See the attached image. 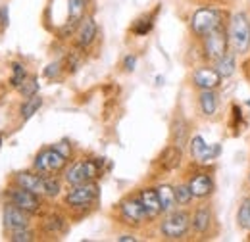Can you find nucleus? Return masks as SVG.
<instances>
[{
  "label": "nucleus",
  "mask_w": 250,
  "mask_h": 242,
  "mask_svg": "<svg viewBox=\"0 0 250 242\" xmlns=\"http://www.w3.org/2000/svg\"><path fill=\"white\" fill-rule=\"evenodd\" d=\"M42 231L50 237H56V235H62L65 231V219L62 215H48L44 221H42Z\"/></svg>",
  "instance_id": "obj_25"
},
{
  "label": "nucleus",
  "mask_w": 250,
  "mask_h": 242,
  "mask_svg": "<svg viewBox=\"0 0 250 242\" xmlns=\"http://www.w3.org/2000/svg\"><path fill=\"white\" fill-rule=\"evenodd\" d=\"M10 25V10L8 6H0V29L4 31Z\"/></svg>",
  "instance_id": "obj_35"
},
{
  "label": "nucleus",
  "mask_w": 250,
  "mask_h": 242,
  "mask_svg": "<svg viewBox=\"0 0 250 242\" xmlns=\"http://www.w3.org/2000/svg\"><path fill=\"white\" fill-rule=\"evenodd\" d=\"M62 192V181L58 175H44V196L56 198Z\"/></svg>",
  "instance_id": "obj_27"
},
{
  "label": "nucleus",
  "mask_w": 250,
  "mask_h": 242,
  "mask_svg": "<svg viewBox=\"0 0 250 242\" xmlns=\"http://www.w3.org/2000/svg\"><path fill=\"white\" fill-rule=\"evenodd\" d=\"M223 18H225L223 12L216 8H200L190 18V29L198 39H204L210 33L223 27Z\"/></svg>",
  "instance_id": "obj_2"
},
{
  "label": "nucleus",
  "mask_w": 250,
  "mask_h": 242,
  "mask_svg": "<svg viewBox=\"0 0 250 242\" xmlns=\"http://www.w3.org/2000/svg\"><path fill=\"white\" fill-rule=\"evenodd\" d=\"M188 150L194 161L198 163H210L212 160H216L219 156V144H206V141L200 135H194L188 142Z\"/></svg>",
  "instance_id": "obj_10"
},
{
  "label": "nucleus",
  "mask_w": 250,
  "mask_h": 242,
  "mask_svg": "<svg viewBox=\"0 0 250 242\" xmlns=\"http://www.w3.org/2000/svg\"><path fill=\"white\" fill-rule=\"evenodd\" d=\"M160 167L164 171H173L181 165V160H183V152H181V146L177 144H171L167 148H164V152L160 154Z\"/></svg>",
  "instance_id": "obj_18"
},
{
  "label": "nucleus",
  "mask_w": 250,
  "mask_h": 242,
  "mask_svg": "<svg viewBox=\"0 0 250 242\" xmlns=\"http://www.w3.org/2000/svg\"><path fill=\"white\" fill-rule=\"evenodd\" d=\"M96 33H98V27H96V21L93 20V16H85L79 21L77 29H75V44H77V48H81V50L89 48L94 42V39H96Z\"/></svg>",
  "instance_id": "obj_14"
},
{
  "label": "nucleus",
  "mask_w": 250,
  "mask_h": 242,
  "mask_svg": "<svg viewBox=\"0 0 250 242\" xmlns=\"http://www.w3.org/2000/svg\"><path fill=\"white\" fill-rule=\"evenodd\" d=\"M139 200H141V204L145 206V210L148 213V219L152 221V219H156L162 212V206H160V198H158V190L156 188H141L139 190Z\"/></svg>",
  "instance_id": "obj_15"
},
{
  "label": "nucleus",
  "mask_w": 250,
  "mask_h": 242,
  "mask_svg": "<svg viewBox=\"0 0 250 242\" xmlns=\"http://www.w3.org/2000/svg\"><path fill=\"white\" fill-rule=\"evenodd\" d=\"M63 181L67 182L69 186L89 182V175H87L85 160H77V161H73V163L63 171Z\"/></svg>",
  "instance_id": "obj_17"
},
{
  "label": "nucleus",
  "mask_w": 250,
  "mask_h": 242,
  "mask_svg": "<svg viewBox=\"0 0 250 242\" xmlns=\"http://www.w3.org/2000/svg\"><path fill=\"white\" fill-rule=\"evenodd\" d=\"M118 242H137V237H133V235H122V237H118Z\"/></svg>",
  "instance_id": "obj_39"
},
{
  "label": "nucleus",
  "mask_w": 250,
  "mask_h": 242,
  "mask_svg": "<svg viewBox=\"0 0 250 242\" xmlns=\"http://www.w3.org/2000/svg\"><path fill=\"white\" fill-rule=\"evenodd\" d=\"M175 188V200H177V206H188L190 202H192V190H190V186L187 184H177V186H173Z\"/></svg>",
  "instance_id": "obj_29"
},
{
  "label": "nucleus",
  "mask_w": 250,
  "mask_h": 242,
  "mask_svg": "<svg viewBox=\"0 0 250 242\" xmlns=\"http://www.w3.org/2000/svg\"><path fill=\"white\" fill-rule=\"evenodd\" d=\"M188 229H190V215L187 212H179V210L166 213L164 221L160 223V233L167 241L183 239L188 233Z\"/></svg>",
  "instance_id": "obj_4"
},
{
  "label": "nucleus",
  "mask_w": 250,
  "mask_h": 242,
  "mask_svg": "<svg viewBox=\"0 0 250 242\" xmlns=\"http://www.w3.org/2000/svg\"><path fill=\"white\" fill-rule=\"evenodd\" d=\"M249 75H250V73H249Z\"/></svg>",
  "instance_id": "obj_43"
},
{
  "label": "nucleus",
  "mask_w": 250,
  "mask_h": 242,
  "mask_svg": "<svg viewBox=\"0 0 250 242\" xmlns=\"http://www.w3.org/2000/svg\"><path fill=\"white\" fill-rule=\"evenodd\" d=\"M221 79L223 77L219 75L216 67H206L204 65V67L194 69V73H192V83L200 91H216L221 85Z\"/></svg>",
  "instance_id": "obj_12"
},
{
  "label": "nucleus",
  "mask_w": 250,
  "mask_h": 242,
  "mask_svg": "<svg viewBox=\"0 0 250 242\" xmlns=\"http://www.w3.org/2000/svg\"><path fill=\"white\" fill-rule=\"evenodd\" d=\"M65 63H67V69H69V71H75V69L79 67V56H77V52H71V54L67 56Z\"/></svg>",
  "instance_id": "obj_36"
},
{
  "label": "nucleus",
  "mask_w": 250,
  "mask_h": 242,
  "mask_svg": "<svg viewBox=\"0 0 250 242\" xmlns=\"http://www.w3.org/2000/svg\"><path fill=\"white\" fill-rule=\"evenodd\" d=\"M35 239H37V235H35V231H31L29 227L8 233V241L10 242H33Z\"/></svg>",
  "instance_id": "obj_31"
},
{
  "label": "nucleus",
  "mask_w": 250,
  "mask_h": 242,
  "mask_svg": "<svg viewBox=\"0 0 250 242\" xmlns=\"http://www.w3.org/2000/svg\"><path fill=\"white\" fill-rule=\"evenodd\" d=\"M27 77H29V75H27L25 65L20 63V61H14V63H12V75H10V87H12V89H18Z\"/></svg>",
  "instance_id": "obj_26"
},
{
  "label": "nucleus",
  "mask_w": 250,
  "mask_h": 242,
  "mask_svg": "<svg viewBox=\"0 0 250 242\" xmlns=\"http://www.w3.org/2000/svg\"><path fill=\"white\" fill-rule=\"evenodd\" d=\"M237 223L241 229L250 231V198H245V202L241 204V208L237 212Z\"/></svg>",
  "instance_id": "obj_28"
},
{
  "label": "nucleus",
  "mask_w": 250,
  "mask_h": 242,
  "mask_svg": "<svg viewBox=\"0 0 250 242\" xmlns=\"http://www.w3.org/2000/svg\"><path fill=\"white\" fill-rule=\"evenodd\" d=\"M247 104H249V106H250V100H249V102H247Z\"/></svg>",
  "instance_id": "obj_41"
},
{
  "label": "nucleus",
  "mask_w": 250,
  "mask_h": 242,
  "mask_svg": "<svg viewBox=\"0 0 250 242\" xmlns=\"http://www.w3.org/2000/svg\"><path fill=\"white\" fill-rule=\"evenodd\" d=\"M229 44L235 54H245L250 48V20L245 12H239L229 21Z\"/></svg>",
  "instance_id": "obj_1"
},
{
  "label": "nucleus",
  "mask_w": 250,
  "mask_h": 242,
  "mask_svg": "<svg viewBox=\"0 0 250 242\" xmlns=\"http://www.w3.org/2000/svg\"><path fill=\"white\" fill-rule=\"evenodd\" d=\"M216 65V69H218V73L223 77V79H227V77H231L233 73H235V69H237V61H235V52H227L225 56H221L218 61H214Z\"/></svg>",
  "instance_id": "obj_22"
},
{
  "label": "nucleus",
  "mask_w": 250,
  "mask_h": 242,
  "mask_svg": "<svg viewBox=\"0 0 250 242\" xmlns=\"http://www.w3.org/2000/svg\"><path fill=\"white\" fill-rule=\"evenodd\" d=\"M156 190H158V198H160L162 212L164 213L173 212L175 206H177V200H175V188L169 186V184H160Z\"/></svg>",
  "instance_id": "obj_20"
},
{
  "label": "nucleus",
  "mask_w": 250,
  "mask_h": 242,
  "mask_svg": "<svg viewBox=\"0 0 250 242\" xmlns=\"http://www.w3.org/2000/svg\"><path fill=\"white\" fill-rule=\"evenodd\" d=\"M67 158H63L60 152L54 146H46L42 150H39V154L35 156L33 161V169L39 171L41 175H58L62 173L67 165Z\"/></svg>",
  "instance_id": "obj_3"
},
{
  "label": "nucleus",
  "mask_w": 250,
  "mask_h": 242,
  "mask_svg": "<svg viewBox=\"0 0 250 242\" xmlns=\"http://www.w3.org/2000/svg\"><path fill=\"white\" fill-rule=\"evenodd\" d=\"M120 215H122V219H124V223L127 225H143V223H146V221H150L148 219V213L145 210V206L141 204V200H139V196H129V198H125L120 202Z\"/></svg>",
  "instance_id": "obj_8"
},
{
  "label": "nucleus",
  "mask_w": 250,
  "mask_h": 242,
  "mask_svg": "<svg viewBox=\"0 0 250 242\" xmlns=\"http://www.w3.org/2000/svg\"><path fill=\"white\" fill-rule=\"evenodd\" d=\"M241 120H243V112H241V108L237 104H233V125H239Z\"/></svg>",
  "instance_id": "obj_38"
},
{
  "label": "nucleus",
  "mask_w": 250,
  "mask_h": 242,
  "mask_svg": "<svg viewBox=\"0 0 250 242\" xmlns=\"http://www.w3.org/2000/svg\"><path fill=\"white\" fill-rule=\"evenodd\" d=\"M98 194H100V188H98L96 181H89L71 186V190L65 194L63 202H65V206H69L73 210H83V208L93 206L98 200Z\"/></svg>",
  "instance_id": "obj_5"
},
{
  "label": "nucleus",
  "mask_w": 250,
  "mask_h": 242,
  "mask_svg": "<svg viewBox=\"0 0 250 242\" xmlns=\"http://www.w3.org/2000/svg\"><path fill=\"white\" fill-rule=\"evenodd\" d=\"M52 146L60 152L63 158L71 160V156H73V148H71V144H69L67 141H60V142H56V144H52Z\"/></svg>",
  "instance_id": "obj_34"
},
{
  "label": "nucleus",
  "mask_w": 250,
  "mask_h": 242,
  "mask_svg": "<svg viewBox=\"0 0 250 242\" xmlns=\"http://www.w3.org/2000/svg\"><path fill=\"white\" fill-rule=\"evenodd\" d=\"M249 181H250V175H249Z\"/></svg>",
  "instance_id": "obj_42"
},
{
  "label": "nucleus",
  "mask_w": 250,
  "mask_h": 242,
  "mask_svg": "<svg viewBox=\"0 0 250 242\" xmlns=\"http://www.w3.org/2000/svg\"><path fill=\"white\" fill-rule=\"evenodd\" d=\"M6 200H8L10 204H14V206L25 210L27 213H31V215L41 212V206H42L39 194H35L31 190H25V188H21V186H18V184H14V182H12V186L6 190Z\"/></svg>",
  "instance_id": "obj_6"
},
{
  "label": "nucleus",
  "mask_w": 250,
  "mask_h": 242,
  "mask_svg": "<svg viewBox=\"0 0 250 242\" xmlns=\"http://www.w3.org/2000/svg\"><path fill=\"white\" fill-rule=\"evenodd\" d=\"M158 10H160V8H156V10H154L152 14H148V16L139 18V20L133 23V27H131L133 35H137V37H145V35H148V33L152 31V27H154V18H156Z\"/></svg>",
  "instance_id": "obj_24"
},
{
  "label": "nucleus",
  "mask_w": 250,
  "mask_h": 242,
  "mask_svg": "<svg viewBox=\"0 0 250 242\" xmlns=\"http://www.w3.org/2000/svg\"><path fill=\"white\" fill-rule=\"evenodd\" d=\"M41 108H42V96L35 94L31 98H25V102L20 106V116H21L23 121H27V120H31Z\"/></svg>",
  "instance_id": "obj_23"
},
{
  "label": "nucleus",
  "mask_w": 250,
  "mask_h": 242,
  "mask_svg": "<svg viewBox=\"0 0 250 242\" xmlns=\"http://www.w3.org/2000/svg\"><path fill=\"white\" fill-rule=\"evenodd\" d=\"M198 104H200V112L204 116H214L218 112V94L214 91H202L198 96Z\"/></svg>",
  "instance_id": "obj_21"
},
{
  "label": "nucleus",
  "mask_w": 250,
  "mask_h": 242,
  "mask_svg": "<svg viewBox=\"0 0 250 242\" xmlns=\"http://www.w3.org/2000/svg\"><path fill=\"white\" fill-rule=\"evenodd\" d=\"M2 221H4V229L8 233L18 231V229H25L31 225V213H27L25 210L14 206V204H6L4 212H2Z\"/></svg>",
  "instance_id": "obj_9"
},
{
  "label": "nucleus",
  "mask_w": 250,
  "mask_h": 242,
  "mask_svg": "<svg viewBox=\"0 0 250 242\" xmlns=\"http://www.w3.org/2000/svg\"><path fill=\"white\" fill-rule=\"evenodd\" d=\"M188 186H190L194 198H206L214 192V181L208 173H194L188 181Z\"/></svg>",
  "instance_id": "obj_16"
},
{
  "label": "nucleus",
  "mask_w": 250,
  "mask_h": 242,
  "mask_svg": "<svg viewBox=\"0 0 250 242\" xmlns=\"http://www.w3.org/2000/svg\"><path fill=\"white\" fill-rule=\"evenodd\" d=\"M210 225H212V210H210V206H200L194 212V215L190 217V227L198 235H204V233H208Z\"/></svg>",
  "instance_id": "obj_19"
},
{
  "label": "nucleus",
  "mask_w": 250,
  "mask_h": 242,
  "mask_svg": "<svg viewBox=\"0 0 250 242\" xmlns=\"http://www.w3.org/2000/svg\"><path fill=\"white\" fill-rule=\"evenodd\" d=\"M20 94L23 98H31L35 94H39V79L37 77H27L20 87H18Z\"/></svg>",
  "instance_id": "obj_30"
},
{
  "label": "nucleus",
  "mask_w": 250,
  "mask_h": 242,
  "mask_svg": "<svg viewBox=\"0 0 250 242\" xmlns=\"http://www.w3.org/2000/svg\"><path fill=\"white\" fill-rule=\"evenodd\" d=\"M173 139L177 146H183L187 142V129H185V121H181V127L173 125Z\"/></svg>",
  "instance_id": "obj_32"
},
{
  "label": "nucleus",
  "mask_w": 250,
  "mask_h": 242,
  "mask_svg": "<svg viewBox=\"0 0 250 242\" xmlns=\"http://www.w3.org/2000/svg\"><path fill=\"white\" fill-rule=\"evenodd\" d=\"M135 65H137V56H135V54L125 56V60H124V69H125V71H133V69H135Z\"/></svg>",
  "instance_id": "obj_37"
},
{
  "label": "nucleus",
  "mask_w": 250,
  "mask_h": 242,
  "mask_svg": "<svg viewBox=\"0 0 250 242\" xmlns=\"http://www.w3.org/2000/svg\"><path fill=\"white\" fill-rule=\"evenodd\" d=\"M60 71H62V61L48 63V65L44 67V77H48V79H56V77L60 75Z\"/></svg>",
  "instance_id": "obj_33"
},
{
  "label": "nucleus",
  "mask_w": 250,
  "mask_h": 242,
  "mask_svg": "<svg viewBox=\"0 0 250 242\" xmlns=\"http://www.w3.org/2000/svg\"><path fill=\"white\" fill-rule=\"evenodd\" d=\"M85 12H87V0H67V23L60 29L62 39L75 33L79 21L85 18Z\"/></svg>",
  "instance_id": "obj_11"
},
{
  "label": "nucleus",
  "mask_w": 250,
  "mask_h": 242,
  "mask_svg": "<svg viewBox=\"0 0 250 242\" xmlns=\"http://www.w3.org/2000/svg\"><path fill=\"white\" fill-rule=\"evenodd\" d=\"M12 182L25 188V190H31L39 196H44V175H41L39 171H18L14 173Z\"/></svg>",
  "instance_id": "obj_13"
},
{
  "label": "nucleus",
  "mask_w": 250,
  "mask_h": 242,
  "mask_svg": "<svg viewBox=\"0 0 250 242\" xmlns=\"http://www.w3.org/2000/svg\"><path fill=\"white\" fill-rule=\"evenodd\" d=\"M0 148H2V137H0Z\"/></svg>",
  "instance_id": "obj_40"
},
{
  "label": "nucleus",
  "mask_w": 250,
  "mask_h": 242,
  "mask_svg": "<svg viewBox=\"0 0 250 242\" xmlns=\"http://www.w3.org/2000/svg\"><path fill=\"white\" fill-rule=\"evenodd\" d=\"M204 44H202V50H204V58L210 61H218L221 56L227 54V46H229V35L227 31L218 29L214 33H210L208 37L202 39Z\"/></svg>",
  "instance_id": "obj_7"
}]
</instances>
